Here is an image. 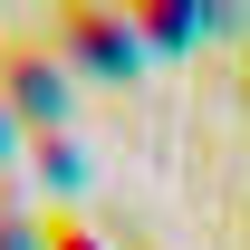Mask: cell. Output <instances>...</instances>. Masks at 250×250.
I'll return each mask as SVG.
<instances>
[{
  "label": "cell",
  "instance_id": "6da1fadb",
  "mask_svg": "<svg viewBox=\"0 0 250 250\" xmlns=\"http://www.w3.org/2000/svg\"><path fill=\"white\" fill-rule=\"evenodd\" d=\"M58 77H67V67L39 58V39H10V48H0V96L20 106V125H48V116H58V96H67Z\"/></svg>",
  "mask_w": 250,
  "mask_h": 250
},
{
  "label": "cell",
  "instance_id": "7a4b0ae2",
  "mask_svg": "<svg viewBox=\"0 0 250 250\" xmlns=\"http://www.w3.org/2000/svg\"><path fill=\"white\" fill-rule=\"evenodd\" d=\"M39 250H87V221H77V212H48V221H39Z\"/></svg>",
  "mask_w": 250,
  "mask_h": 250
}]
</instances>
